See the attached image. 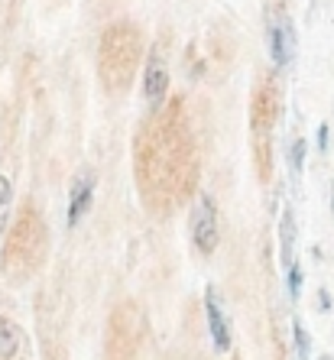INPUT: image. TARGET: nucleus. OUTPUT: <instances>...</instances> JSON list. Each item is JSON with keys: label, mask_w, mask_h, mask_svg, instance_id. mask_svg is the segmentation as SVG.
I'll return each mask as SVG.
<instances>
[{"label": "nucleus", "mask_w": 334, "mask_h": 360, "mask_svg": "<svg viewBox=\"0 0 334 360\" xmlns=\"http://www.w3.org/2000/svg\"><path fill=\"white\" fill-rule=\"evenodd\" d=\"M188 227H192V243L195 250L201 253V257H211V253L217 250V208L214 201H211V195H201L198 205L192 208V221H188Z\"/></svg>", "instance_id": "1"}, {"label": "nucleus", "mask_w": 334, "mask_h": 360, "mask_svg": "<svg viewBox=\"0 0 334 360\" xmlns=\"http://www.w3.org/2000/svg\"><path fill=\"white\" fill-rule=\"evenodd\" d=\"M266 42H269V59H273V65L283 72V68L295 59V46H299L293 20L285 17L283 10L266 23Z\"/></svg>", "instance_id": "2"}, {"label": "nucleus", "mask_w": 334, "mask_h": 360, "mask_svg": "<svg viewBox=\"0 0 334 360\" xmlns=\"http://www.w3.org/2000/svg\"><path fill=\"white\" fill-rule=\"evenodd\" d=\"M205 319H208V335H211V344H214L217 354H227L231 344H234V331H231V319L224 311V299L217 292L214 285L205 289Z\"/></svg>", "instance_id": "3"}, {"label": "nucleus", "mask_w": 334, "mask_h": 360, "mask_svg": "<svg viewBox=\"0 0 334 360\" xmlns=\"http://www.w3.org/2000/svg\"><path fill=\"white\" fill-rule=\"evenodd\" d=\"M166 91H169V68H166V59H162L156 49L150 56V65H146V78H143V98L156 110V108H162Z\"/></svg>", "instance_id": "4"}, {"label": "nucleus", "mask_w": 334, "mask_h": 360, "mask_svg": "<svg viewBox=\"0 0 334 360\" xmlns=\"http://www.w3.org/2000/svg\"><path fill=\"white\" fill-rule=\"evenodd\" d=\"M91 201H94V172L84 169L82 176L72 182V195H68V227L82 224V218L91 208Z\"/></svg>", "instance_id": "5"}, {"label": "nucleus", "mask_w": 334, "mask_h": 360, "mask_svg": "<svg viewBox=\"0 0 334 360\" xmlns=\"http://www.w3.org/2000/svg\"><path fill=\"white\" fill-rule=\"evenodd\" d=\"M293 247H295V214L293 211H283V218H279V257H283L285 269L295 263Z\"/></svg>", "instance_id": "6"}, {"label": "nucleus", "mask_w": 334, "mask_h": 360, "mask_svg": "<svg viewBox=\"0 0 334 360\" xmlns=\"http://www.w3.org/2000/svg\"><path fill=\"white\" fill-rule=\"evenodd\" d=\"M17 347H20L17 328L10 325L7 319H0V360H10L13 354H17Z\"/></svg>", "instance_id": "7"}, {"label": "nucleus", "mask_w": 334, "mask_h": 360, "mask_svg": "<svg viewBox=\"0 0 334 360\" xmlns=\"http://www.w3.org/2000/svg\"><path fill=\"white\" fill-rule=\"evenodd\" d=\"M293 341H295V360H309L311 357V335H309V328L302 325V319L293 321Z\"/></svg>", "instance_id": "8"}, {"label": "nucleus", "mask_w": 334, "mask_h": 360, "mask_svg": "<svg viewBox=\"0 0 334 360\" xmlns=\"http://www.w3.org/2000/svg\"><path fill=\"white\" fill-rule=\"evenodd\" d=\"M302 283H305V273H302L299 263H293V266L285 269V292H289V299H293V302H299Z\"/></svg>", "instance_id": "9"}, {"label": "nucleus", "mask_w": 334, "mask_h": 360, "mask_svg": "<svg viewBox=\"0 0 334 360\" xmlns=\"http://www.w3.org/2000/svg\"><path fill=\"white\" fill-rule=\"evenodd\" d=\"M305 153H309V143L299 136V140L293 143V150H289V166H293V176L295 179L305 172Z\"/></svg>", "instance_id": "10"}, {"label": "nucleus", "mask_w": 334, "mask_h": 360, "mask_svg": "<svg viewBox=\"0 0 334 360\" xmlns=\"http://www.w3.org/2000/svg\"><path fill=\"white\" fill-rule=\"evenodd\" d=\"M318 305H321V311H331L334 309V299L328 289H318Z\"/></svg>", "instance_id": "11"}, {"label": "nucleus", "mask_w": 334, "mask_h": 360, "mask_svg": "<svg viewBox=\"0 0 334 360\" xmlns=\"http://www.w3.org/2000/svg\"><path fill=\"white\" fill-rule=\"evenodd\" d=\"M7 201H10V182L7 176H0V211L7 208Z\"/></svg>", "instance_id": "12"}, {"label": "nucleus", "mask_w": 334, "mask_h": 360, "mask_svg": "<svg viewBox=\"0 0 334 360\" xmlns=\"http://www.w3.org/2000/svg\"><path fill=\"white\" fill-rule=\"evenodd\" d=\"M328 140H331V134H328V127L321 124L318 127V153H328Z\"/></svg>", "instance_id": "13"}, {"label": "nucleus", "mask_w": 334, "mask_h": 360, "mask_svg": "<svg viewBox=\"0 0 334 360\" xmlns=\"http://www.w3.org/2000/svg\"><path fill=\"white\" fill-rule=\"evenodd\" d=\"M318 360H334V357H331V354H321V357H318Z\"/></svg>", "instance_id": "14"}]
</instances>
